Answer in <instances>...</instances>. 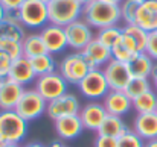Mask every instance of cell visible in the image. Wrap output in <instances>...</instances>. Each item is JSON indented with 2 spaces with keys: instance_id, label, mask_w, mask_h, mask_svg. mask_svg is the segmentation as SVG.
<instances>
[{
  "instance_id": "cell-1",
  "label": "cell",
  "mask_w": 157,
  "mask_h": 147,
  "mask_svg": "<svg viewBox=\"0 0 157 147\" xmlns=\"http://www.w3.org/2000/svg\"><path fill=\"white\" fill-rule=\"evenodd\" d=\"M82 18L96 30L110 26H119L122 21L119 5L108 3L105 0H95L86 5L82 8Z\"/></svg>"
},
{
  "instance_id": "cell-2",
  "label": "cell",
  "mask_w": 157,
  "mask_h": 147,
  "mask_svg": "<svg viewBox=\"0 0 157 147\" xmlns=\"http://www.w3.org/2000/svg\"><path fill=\"white\" fill-rule=\"evenodd\" d=\"M28 134V121L14 109L0 111V140L8 144H20Z\"/></svg>"
},
{
  "instance_id": "cell-3",
  "label": "cell",
  "mask_w": 157,
  "mask_h": 147,
  "mask_svg": "<svg viewBox=\"0 0 157 147\" xmlns=\"http://www.w3.org/2000/svg\"><path fill=\"white\" fill-rule=\"evenodd\" d=\"M82 5L78 0H52L48 5L49 23L66 27L72 21L82 17Z\"/></svg>"
},
{
  "instance_id": "cell-4",
  "label": "cell",
  "mask_w": 157,
  "mask_h": 147,
  "mask_svg": "<svg viewBox=\"0 0 157 147\" xmlns=\"http://www.w3.org/2000/svg\"><path fill=\"white\" fill-rule=\"evenodd\" d=\"M92 68L86 62L84 56L81 52H72L66 55L59 62H58V73L67 81L69 85H78L90 71Z\"/></svg>"
},
{
  "instance_id": "cell-5",
  "label": "cell",
  "mask_w": 157,
  "mask_h": 147,
  "mask_svg": "<svg viewBox=\"0 0 157 147\" xmlns=\"http://www.w3.org/2000/svg\"><path fill=\"white\" fill-rule=\"evenodd\" d=\"M18 15L26 29H43L49 24L48 5L40 0H25L18 9Z\"/></svg>"
},
{
  "instance_id": "cell-6",
  "label": "cell",
  "mask_w": 157,
  "mask_h": 147,
  "mask_svg": "<svg viewBox=\"0 0 157 147\" xmlns=\"http://www.w3.org/2000/svg\"><path fill=\"white\" fill-rule=\"evenodd\" d=\"M79 94L87 100H102L108 94L110 87L107 84L102 68H93L76 85Z\"/></svg>"
},
{
  "instance_id": "cell-7",
  "label": "cell",
  "mask_w": 157,
  "mask_h": 147,
  "mask_svg": "<svg viewBox=\"0 0 157 147\" xmlns=\"http://www.w3.org/2000/svg\"><path fill=\"white\" fill-rule=\"evenodd\" d=\"M46 108H48V102L38 94L35 88H26L14 111L26 121H32L41 117L43 114H46Z\"/></svg>"
},
{
  "instance_id": "cell-8",
  "label": "cell",
  "mask_w": 157,
  "mask_h": 147,
  "mask_svg": "<svg viewBox=\"0 0 157 147\" xmlns=\"http://www.w3.org/2000/svg\"><path fill=\"white\" fill-rule=\"evenodd\" d=\"M64 32L67 37V47H70L73 52H81L90 41L95 40L93 27L82 17L67 24Z\"/></svg>"
},
{
  "instance_id": "cell-9",
  "label": "cell",
  "mask_w": 157,
  "mask_h": 147,
  "mask_svg": "<svg viewBox=\"0 0 157 147\" xmlns=\"http://www.w3.org/2000/svg\"><path fill=\"white\" fill-rule=\"evenodd\" d=\"M34 88L46 102H52L67 93L69 84L58 71H53L51 74L38 76L34 82Z\"/></svg>"
},
{
  "instance_id": "cell-10",
  "label": "cell",
  "mask_w": 157,
  "mask_h": 147,
  "mask_svg": "<svg viewBox=\"0 0 157 147\" xmlns=\"http://www.w3.org/2000/svg\"><path fill=\"white\" fill-rule=\"evenodd\" d=\"M102 71H104L110 90H114V91H124L127 85L130 84V81L133 79L128 64L116 61L113 58L102 67Z\"/></svg>"
},
{
  "instance_id": "cell-11",
  "label": "cell",
  "mask_w": 157,
  "mask_h": 147,
  "mask_svg": "<svg viewBox=\"0 0 157 147\" xmlns=\"http://www.w3.org/2000/svg\"><path fill=\"white\" fill-rule=\"evenodd\" d=\"M81 111V103L79 99L73 93H66L52 102H48L46 114L51 120H58L61 117H69V115H78Z\"/></svg>"
},
{
  "instance_id": "cell-12",
  "label": "cell",
  "mask_w": 157,
  "mask_h": 147,
  "mask_svg": "<svg viewBox=\"0 0 157 147\" xmlns=\"http://www.w3.org/2000/svg\"><path fill=\"white\" fill-rule=\"evenodd\" d=\"M78 115L81 118L84 129H87L90 132H98V129L101 127L102 121L107 117V111H105L102 102L90 100L84 106H81V111H79Z\"/></svg>"
},
{
  "instance_id": "cell-13",
  "label": "cell",
  "mask_w": 157,
  "mask_h": 147,
  "mask_svg": "<svg viewBox=\"0 0 157 147\" xmlns=\"http://www.w3.org/2000/svg\"><path fill=\"white\" fill-rule=\"evenodd\" d=\"M40 35L48 49V53L56 55V53H61L64 49H67V37H66L64 27L49 23L43 29H40Z\"/></svg>"
},
{
  "instance_id": "cell-14",
  "label": "cell",
  "mask_w": 157,
  "mask_h": 147,
  "mask_svg": "<svg viewBox=\"0 0 157 147\" xmlns=\"http://www.w3.org/2000/svg\"><path fill=\"white\" fill-rule=\"evenodd\" d=\"M25 90L26 88L23 85L17 84L11 77H3L0 81V111L15 109Z\"/></svg>"
},
{
  "instance_id": "cell-15",
  "label": "cell",
  "mask_w": 157,
  "mask_h": 147,
  "mask_svg": "<svg viewBox=\"0 0 157 147\" xmlns=\"http://www.w3.org/2000/svg\"><path fill=\"white\" fill-rule=\"evenodd\" d=\"M81 55L84 56L89 67L93 68H102L105 64L111 59V49L105 47L102 43H99L96 38L90 41L84 49L81 50Z\"/></svg>"
},
{
  "instance_id": "cell-16",
  "label": "cell",
  "mask_w": 157,
  "mask_h": 147,
  "mask_svg": "<svg viewBox=\"0 0 157 147\" xmlns=\"http://www.w3.org/2000/svg\"><path fill=\"white\" fill-rule=\"evenodd\" d=\"M102 105L107 114L117 117H124L125 114L130 112V109H133V100L124 91H114V90L108 91V94L102 99Z\"/></svg>"
},
{
  "instance_id": "cell-17",
  "label": "cell",
  "mask_w": 157,
  "mask_h": 147,
  "mask_svg": "<svg viewBox=\"0 0 157 147\" xmlns=\"http://www.w3.org/2000/svg\"><path fill=\"white\" fill-rule=\"evenodd\" d=\"M55 126V132L61 140L66 141H72L75 138H78L86 129L81 123L79 115H69V117H61L58 120L53 121Z\"/></svg>"
},
{
  "instance_id": "cell-18",
  "label": "cell",
  "mask_w": 157,
  "mask_h": 147,
  "mask_svg": "<svg viewBox=\"0 0 157 147\" xmlns=\"http://www.w3.org/2000/svg\"><path fill=\"white\" fill-rule=\"evenodd\" d=\"M8 77H11L12 81H15L17 84H20L23 87H26L28 84L35 82L37 74H35V71L32 68L31 59H28L25 56H20V58L14 59L12 64H11V70H9Z\"/></svg>"
},
{
  "instance_id": "cell-19",
  "label": "cell",
  "mask_w": 157,
  "mask_h": 147,
  "mask_svg": "<svg viewBox=\"0 0 157 147\" xmlns=\"http://www.w3.org/2000/svg\"><path fill=\"white\" fill-rule=\"evenodd\" d=\"M133 131L144 141L157 140V114H137L133 121Z\"/></svg>"
},
{
  "instance_id": "cell-20",
  "label": "cell",
  "mask_w": 157,
  "mask_h": 147,
  "mask_svg": "<svg viewBox=\"0 0 157 147\" xmlns=\"http://www.w3.org/2000/svg\"><path fill=\"white\" fill-rule=\"evenodd\" d=\"M136 24L148 34L157 30V0H142L136 15Z\"/></svg>"
},
{
  "instance_id": "cell-21",
  "label": "cell",
  "mask_w": 157,
  "mask_h": 147,
  "mask_svg": "<svg viewBox=\"0 0 157 147\" xmlns=\"http://www.w3.org/2000/svg\"><path fill=\"white\" fill-rule=\"evenodd\" d=\"M130 71L133 77H142V79H150L154 67V61L145 53L140 52L137 53L130 62H128Z\"/></svg>"
},
{
  "instance_id": "cell-22",
  "label": "cell",
  "mask_w": 157,
  "mask_h": 147,
  "mask_svg": "<svg viewBox=\"0 0 157 147\" xmlns=\"http://www.w3.org/2000/svg\"><path fill=\"white\" fill-rule=\"evenodd\" d=\"M21 49H23V56L28 59H32L35 56L48 53V49L43 43V38L38 34H26V37L21 41Z\"/></svg>"
},
{
  "instance_id": "cell-23",
  "label": "cell",
  "mask_w": 157,
  "mask_h": 147,
  "mask_svg": "<svg viewBox=\"0 0 157 147\" xmlns=\"http://www.w3.org/2000/svg\"><path fill=\"white\" fill-rule=\"evenodd\" d=\"M128 131L127 124L124 123L122 117H117V115H111V114H107L105 120L102 121L101 127L98 129V135H107V137H113V138H117L121 137L122 134H125Z\"/></svg>"
},
{
  "instance_id": "cell-24",
  "label": "cell",
  "mask_w": 157,
  "mask_h": 147,
  "mask_svg": "<svg viewBox=\"0 0 157 147\" xmlns=\"http://www.w3.org/2000/svg\"><path fill=\"white\" fill-rule=\"evenodd\" d=\"M31 64H32V68H34L37 77L44 76V74H51V73L58 70V64H56L53 55H51V53H44V55L32 58Z\"/></svg>"
},
{
  "instance_id": "cell-25",
  "label": "cell",
  "mask_w": 157,
  "mask_h": 147,
  "mask_svg": "<svg viewBox=\"0 0 157 147\" xmlns=\"http://www.w3.org/2000/svg\"><path fill=\"white\" fill-rule=\"evenodd\" d=\"M26 37V27L21 23H14L3 20L0 23V40H14V41H23Z\"/></svg>"
},
{
  "instance_id": "cell-26",
  "label": "cell",
  "mask_w": 157,
  "mask_h": 147,
  "mask_svg": "<svg viewBox=\"0 0 157 147\" xmlns=\"http://www.w3.org/2000/svg\"><path fill=\"white\" fill-rule=\"evenodd\" d=\"M133 109L137 114H150L156 112L157 109V93L154 90H150L144 93L142 96L133 100Z\"/></svg>"
},
{
  "instance_id": "cell-27",
  "label": "cell",
  "mask_w": 157,
  "mask_h": 147,
  "mask_svg": "<svg viewBox=\"0 0 157 147\" xmlns=\"http://www.w3.org/2000/svg\"><path fill=\"white\" fill-rule=\"evenodd\" d=\"M122 34L127 35L137 47V52H145L147 49V43H148V32L144 30L140 26H137L136 23L133 24H125L122 27Z\"/></svg>"
},
{
  "instance_id": "cell-28",
  "label": "cell",
  "mask_w": 157,
  "mask_h": 147,
  "mask_svg": "<svg viewBox=\"0 0 157 147\" xmlns=\"http://www.w3.org/2000/svg\"><path fill=\"white\" fill-rule=\"evenodd\" d=\"M122 37V27L121 26H110V27H104V29H99L96 34H95V38L102 43L105 47L111 49L117 44V41L121 40Z\"/></svg>"
},
{
  "instance_id": "cell-29",
  "label": "cell",
  "mask_w": 157,
  "mask_h": 147,
  "mask_svg": "<svg viewBox=\"0 0 157 147\" xmlns=\"http://www.w3.org/2000/svg\"><path fill=\"white\" fill-rule=\"evenodd\" d=\"M153 90V85H151V81L150 79H142V77H133L130 81V84L127 85V88L124 90V93L131 99L134 100L136 97L142 96L144 93Z\"/></svg>"
},
{
  "instance_id": "cell-30",
  "label": "cell",
  "mask_w": 157,
  "mask_h": 147,
  "mask_svg": "<svg viewBox=\"0 0 157 147\" xmlns=\"http://www.w3.org/2000/svg\"><path fill=\"white\" fill-rule=\"evenodd\" d=\"M140 3H142V0H124L119 5L121 17H122V21L125 24L136 23V15H137V9H139Z\"/></svg>"
},
{
  "instance_id": "cell-31",
  "label": "cell",
  "mask_w": 157,
  "mask_h": 147,
  "mask_svg": "<svg viewBox=\"0 0 157 147\" xmlns=\"http://www.w3.org/2000/svg\"><path fill=\"white\" fill-rule=\"evenodd\" d=\"M136 55H137V53H134L133 50L128 49V47L122 43V37H121V40L117 41V44H116L114 47H111V58L116 59V61L125 62V64H128Z\"/></svg>"
},
{
  "instance_id": "cell-32",
  "label": "cell",
  "mask_w": 157,
  "mask_h": 147,
  "mask_svg": "<svg viewBox=\"0 0 157 147\" xmlns=\"http://www.w3.org/2000/svg\"><path fill=\"white\" fill-rule=\"evenodd\" d=\"M144 146H145V141L133 129H128L125 134L117 137V147H144Z\"/></svg>"
},
{
  "instance_id": "cell-33",
  "label": "cell",
  "mask_w": 157,
  "mask_h": 147,
  "mask_svg": "<svg viewBox=\"0 0 157 147\" xmlns=\"http://www.w3.org/2000/svg\"><path fill=\"white\" fill-rule=\"evenodd\" d=\"M0 50L3 53H6L12 61L23 56V49H21V43L20 41H14V40H0Z\"/></svg>"
},
{
  "instance_id": "cell-34",
  "label": "cell",
  "mask_w": 157,
  "mask_h": 147,
  "mask_svg": "<svg viewBox=\"0 0 157 147\" xmlns=\"http://www.w3.org/2000/svg\"><path fill=\"white\" fill-rule=\"evenodd\" d=\"M145 53H147L154 62H157V30L148 34V43H147Z\"/></svg>"
},
{
  "instance_id": "cell-35",
  "label": "cell",
  "mask_w": 157,
  "mask_h": 147,
  "mask_svg": "<svg viewBox=\"0 0 157 147\" xmlns=\"http://www.w3.org/2000/svg\"><path fill=\"white\" fill-rule=\"evenodd\" d=\"M11 64H12V59L6 53H3L0 50V77L2 79L3 77H8L9 70H11Z\"/></svg>"
},
{
  "instance_id": "cell-36",
  "label": "cell",
  "mask_w": 157,
  "mask_h": 147,
  "mask_svg": "<svg viewBox=\"0 0 157 147\" xmlns=\"http://www.w3.org/2000/svg\"><path fill=\"white\" fill-rule=\"evenodd\" d=\"M93 146L95 147H117V138L107 137V135H98Z\"/></svg>"
},
{
  "instance_id": "cell-37",
  "label": "cell",
  "mask_w": 157,
  "mask_h": 147,
  "mask_svg": "<svg viewBox=\"0 0 157 147\" xmlns=\"http://www.w3.org/2000/svg\"><path fill=\"white\" fill-rule=\"evenodd\" d=\"M0 3L5 8V11H18L25 0H0Z\"/></svg>"
},
{
  "instance_id": "cell-38",
  "label": "cell",
  "mask_w": 157,
  "mask_h": 147,
  "mask_svg": "<svg viewBox=\"0 0 157 147\" xmlns=\"http://www.w3.org/2000/svg\"><path fill=\"white\" fill-rule=\"evenodd\" d=\"M151 85H153V90L157 93V62H154V67H153V73H151Z\"/></svg>"
},
{
  "instance_id": "cell-39",
  "label": "cell",
  "mask_w": 157,
  "mask_h": 147,
  "mask_svg": "<svg viewBox=\"0 0 157 147\" xmlns=\"http://www.w3.org/2000/svg\"><path fill=\"white\" fill-rule=\"evenodd\" d=\"M21 147H49V146H46V144H43L40 141H32V143H28V144H25Z\"/></svg>"
},
{
  "instance_id": "cell-40",
  "label": "cell",
  "mask_w": 157,
  "mask_h": 147,
  "mask_svg": "<svg viewBox=\"0 0 157 147\" xmlns=\"http://www.w3.org/2000/svg\"><path fill=\"white\" fill-rule=\"evenodd\" d=\"M144 147H157V140H151V141H145Z\"/></svg>"
},
{
  "instance_id": "cell-41",
  "label": "cell",
  "mask_w": 157,
  "mask_h": 147,
  "mask_svg": "<svg viewBox=\"0 0 157 147\" xmlns=\"http://www.w3.org/2000/svg\"><path fill=\"white\" fill-rule=\"evenodd\" d=\"M3 18H5V8H3L2 3H0V23L3 21Z\"/></svg>"
},
{
  "instance_id": "cell-42",
  "label": "cell",
  "mask_w": 157,
  "mask_h": 147,
  "mask_svg": "<svg viewBox=\"0 0 157 147\" xmlns=\"http://www.w3.org/2000/svg\"><path fill=\"white\" fill-rule=\"evenodd\" d=\"M49 147H64V144H63L61 141H53V143Z\"/></svg>"
},
{
  "instance_id": "cell-43",
  "label": "cell",
  "mask_w": 157,
  "mask_h": 147,
  "mask_svg": "<svg viewBox=\"0 0 157 147\" xmlns=\"http://www.w3.org/2000/svg\"><path fill=\"white\" fill-rule=\"evenodd\" d=\"M82 6H86V5H89V3H92V2H95V0H78Z\"/></svg>"
},
{
  "instance_id": "cell-44",
  "label": "cell",
  "mask_w": 157,
  "mask_h": 147,
  "mask_svg": "<svg viewBox=\"0 0 157 147\" xmlns=\"http://www.w3.org/2000/svg\"><path fill=\"white\" fill-rule=\"evenodd\" d=\"M105 2H108V3H114V5H121L124 0H105Z\"/></svg>"
},
{
  "instance_id": "cell-45",
  "label": "cell",
  "mask_w": 157,
  "mask_h": 147,
  "mask_svg": "<svg viewBox=\"0 0 157 147\" xmlns=\"http://www.w3.org/2000/svg\"><path fill=\"white\" fill-rule=\"evenodd\" d=\"M5 147H21L20 144H6Z\"/></svg>"
},
{
  "instance_id": "cell-46",
  "label": "cell",
  "mask_w": 157,
  "mask_h": 147,
  "mask_svg": "<svg viewBox=\"0 0 157 147\" xmlns=\"http://www.w3.org/2000/svg\"><path fill=\"white\" fill-rule=\"evenodd\" d=\"M6 144H8V143H5L3 140H0V147H5V146H6Z\"/></svg>"
},
{
  "instance_id": "cell-47",
  "label": "cell",
  "mask_w": 157,
  "mask_h": 147,
  "mask_svg": "<svg viewBox=\"0 0 157 147\" xmlns=\"http://www.w3.org/2000/svg\"><path fill=\"white\" fill-rule=\"evenodd\" d=\"M40 2H43V3H46V5H49V3H51L52 0H40Z\"/></svg>"
},
{
  "instance_id": "cell-48",
  "label": "cell",
  "mask_w": 157,
  "mask_h": 147,
  "mask_svg": "<svg viewBox=\"0 0 157 147\" xmlns=\"http://www.w3.org/2000/svg\"><path fill=\"white\" fill-rule=\"evenodd\" d=\"M156 114H157V109H156Z\"/></svg>"
},
{
  "instance_id": "cell-49",
  "label": "cell",
  "mask_w": 157,
  "mask_h": 147,
  "mask_svg": "<svg viewBox=\"0 0 157 147\" xmlns=\"http://www.w3.org/2000/svg\"><path fill=\"white\" fill-rule=\"evenodd\" d=\"M0 81H2V77H0Z\"/></svg>"
},
{
  "instance_id": "cell-50",
  "label": "cell",
  "mask_w": 157,
  "mask_h": 147,
  "mask_svg": "<svg viewBox=\"0 0 157 147\" xmlns=\"http://www.w3.org/2000/svg\"><path fill=\"white\" fill-rule=\"evenodd\" d=\"M64 147H67V146H64Z\"/></svg>"
}]
</instances>
